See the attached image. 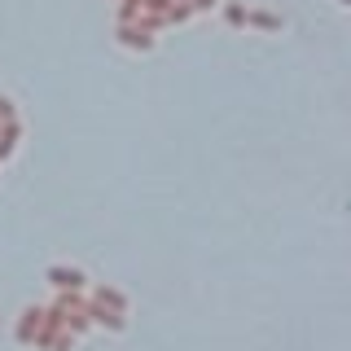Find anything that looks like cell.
Here are the masks:
<instances>
[{"label":"cell","mask_w":351,"mask_h":351,"mask_svg":"<svg viewBox=\"0 0 351 351\" xmlns=\"http://www.w3.org/2000/svg\"><path fill=\"white\" fill-rule=\"evenodd\" d=\"M347 5H351V0H347Z\"/></svg>","instance_id":"1"}]
</instances>
